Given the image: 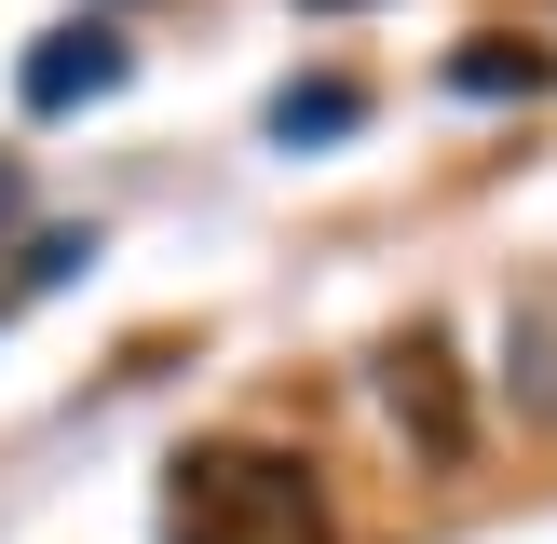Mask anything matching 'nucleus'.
Instances as JSON below:
<instances>
[{"label": "nucleus", "mask_w": 557, "mask_h": 544, "mask_svg": "<svg viewBox=\"0 0 557 544\" xmlns=\"http://www.w3.org/2000/svg\"><path fill=\"white\" fill-rule=\"evenodd\" d=\"M163 544H341V517H326V477L299 449L205 435L163 477Z\"/></svg>", "instance_id": "f257e3e1"}, {"label": "nucleus", "mask_w": 557, "mask_h": 544, "mask_svg": "<svg viewBox=\"0 0 557 544\" xmlns=\"http://www.w3.org/2000/svg\"><path fill=\"white\" fill-rule=\"evenodd\" d=\"M381 395H395V422L422 435V462H462V449H476V422H462V381H449V341H435V326H408V341L381 354Z\"/></svg>", "instance_id": "f03ea898"}, {"label": "nucleus", "mask_w": 557, "mask_h": 544, "mask_svg": "<svg viewBox=\"0 0 557 544\" xmlns=\"http://www.w3.org/2000/svg\"><path fill=\"white\" fill-rule=\"evenodd\" d=\"M123 69H136V54H123V27H109V14H82V27H54V41H27L14 96H27V109H96Z\"/></svg>", "instance_id": "7ed1b4c3"}, {"label": "nucleus", "mask_w": 557, "mask_h": 544, "mask_svg": "<svg viewBox=\"0 0 557 544\" xmlns=\"http://www.w3.org/2000/svg\"><path fill=\"white\" fill-rule=\"evenodd\" d=\"M354 123H368V82H341V69L272 96V136H286V150H313V136H354Z\"/></svg>", "instance_id": "20e7f679"}, {"label": "nucleus", "mask_w": 557, "mask_h": 544, "mask_svg": "<svg viewBox=\"0 0 557 544\" xmlns=\"http://www.w3.org/2000/svg\"><path fill=\"white\" fill-rule=\"evenodd\" d=\"M517 395L531 422H557V286H517Z\"/></svg>", "instance_id": "39448f33"}, {"label": "nucleus", "mask_w": 557, "mask_h": 544, "mask_svg": "<svg viewBox=\"0 0 557 544\" xmlns=\"http://www.w3.org/2000/svg\"><path fill=\"white\" fill-rule=\"evenodd\" d=\"M449 82H462V96H544V54L531 41H462Z\"/></svg>", "instance_id": "423d86ee"}, {"label": "nucleus", "mask_w": 557, "mask_h": 544, "mask_svg": "<svg viewBox=\"0 0 557 544\" xmlns=\"http://www.w3.org/2000/svg\"><path fill=\"white\" fill-rule=\"evenodd\" d=\"M14 205H27V163H0V232H14Z\"/></svg>", "instance_id": "0eeeda50"}, {"label": "nucleus", "mask_w": 557, "mask_h": 544, "mask_svg": "<svg viewBox=\"0 0 557 544\" xmlns=\"http://www.w3.org/2000/svg\"><path fill=\"white\" fill-rule=\"evenodd\" d=\"M313 14H354V0H313Z\"/></svg>", "instance_id": "6e6552de"}]
</instances>
